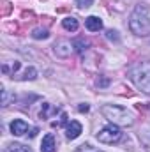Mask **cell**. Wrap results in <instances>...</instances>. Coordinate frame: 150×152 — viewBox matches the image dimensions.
<instances>
[{
  "mask_svg": "<svg viewBox=\"0 0 150 152\" xmlns=\"http://www.w3.org/2000/svg\"><path fill=\"white\" fill-rule=\"evenodd\" d=\"M129 80L134 83V87L150 96V62L149 60H138L133 62L127 69Z\"/></svg>",
  "mask_w": 150,
  "mask_h": 152,
  "instance_id": "obj_1",
  "label": "cell"
},
{
  "mask_svg": "<svg viewBox=\"0 0 150 152\" xmlns=\"http://www.w3.org/2000/svg\"><path fill=\"white\" fill-rule=\"evenodd\" d=\"M129 28L136 36H149L150 34V11L147 5L140 4L133 11L129 18Z\"/></svg>",
  "mask_w": 150,
  "mask_h": 152,
  "instance_id": "obj_2",
  "label": "cell"
},
{
  "mask_svg": "<svg viewBox=\"0 0 150 152\" xmlns=\"http://www.w3.org/2000/svg\"><path fill=\"white\" fill-rule=\"evenodd\" d=\"M101 112H103V115H104L111 124L124 126V127L134 124V117H133V113H131L129 110L122 108V106H117V104H104V106L101 108Z\"/></svg>",
  "mask_w": 150,
  "mask_h": 152,
  "instance_id": "obj_3",
  "label": "cell"
},
{
  "mask_svg": "<svg viewBox=\"0 0 150 152\" xmlns=\"http://www.w3.org/2000/svg\"><path fill=\"white\" fill-rule=\"evenodd\" d=\"M120 138H122V131H120V127H118L117 124H110V126L103 127V129L97 133V140H99L101 143H108V145L117 143Z\"/></svg>",
  "mask_w": 150,
  "mask_h": 152,
  "instance_id": "obj_4",
  "label": "cell"
},
{
  "mask_svg": "<svg viewBox=\"0 0 150 152\" xmlns=\"http://www.w3.org/2000/svg\"><path fill=\"white\" fill-rule=\"evenodd\" d=\"M81 131H83V126H81L78 120H71V122L67 124L66 136H67V140H76V138L81 134Z\"/></svg>",
  "mask_w": 150,
  "mask_h": 152,
  "instance_id": "obj_5",
  "label": "cell"
},
{
  "mask_svg": "<svg viewBox=\"0 0 150 152\" xmlns=\"http://www.w3.org/2000/svg\"><path fill=\"white\" fill-rule=\"evenodd\" d=\"M27 131H28V124H27L25 120L16 118V120H12V122H11V133H12V134L21 136V134H25Z\"/></svg>",
  "mask_w": 150,
  "mask_h": 152,
  "instance_id": "obj_6",
  "label": "cell"
},
{
  "mask_svg": "<svg viewBox=\"0 0 150 152\" xmlns=\"http://www.w3.org/2000/svg\"><path fill=\"white\" fill-rule=\"evenodd\" d=\"M57 151V142H55V136L50 133L42 138V143H41V152H55Z\"/></svg>",
  "mask_w": 150,
  "mask_h": 152,
  "instance_id": "obj_7",
  "label": "cell"
},
{
  "mask_svg": "<svg viewBox=\"0 0 150 152\" xmlns=\"http://www.w3.org/2000/svg\"><path fill=\"white\" fill-rule=\"evenodd\" d=\"M85 27H87L90 32H99V30L103 28V21H101V18H97V16H88V18L85 20Z\"/></svg>",
  "mask_w": 150,
  "mask_h": 152,
  "instance_id": "obj_8",
  "label": "cell"
},
{
  "mask_svg": "<svg viewBox=\"0 0 150 152\" xmlns=\"http://www.w3.org/2000/svg\"><path fill=\"white\" fill-rule=\"evenodd\" d=\"M62 27H64L66 30H69V32H76V30H78V27H79V23H78V20H76V18L67 16V18H64V20H62Z\"/></svg>",
  "mask_w": 150,
  "mask_h": 152,
  "instance_id": "obj_9",
  "label": "cell"
},
{
  "mask_svg": "<svg viewBox=\"0 0 150 152\" xmlns=\"http://www.w3.org/2000/svg\"><path fill=\"white\" fill-rule=\"evenodd\" d=\"M37 78V69L36 67H27L25 71H23V75L18 76V80H21V81H27V80H36Z\"/></svg>",
  "mask_w": 150,
  "mask_h": 152,
  "instance_id": "obj_10",
  "label": "cell"
},
{
  "mask_svg": "<svg viewBox=\"0 0 150 152\" xmlns=\"http://www.w3.org/2000/svg\"><path fill=\"white\" fill-rule=\"evenodd\" d=\"M5 152H32V149L27 145H21V143H11L5 147Z\"/></svg>",
  "mask_w": 150,
  "mask_h": 152,
  "instance_id": "obj_11",
  "label": "cell"
},
{
  "mask_svg": "<svg viewBox=\"0 0 150 152\" xmlns=\"http://www.w3.org/2000/svg\"><path fill=\"white\" fill-rule=\"evenodd\" d=\"M87 46H88V42L83 41V39H76V41H73V48H76V51H79V53H83V51L87 50Z\"/></svg>",
  "mask_w": 150,
  "mask_h": 152,
  "instance_id": "obj_12",
  "label": "cell"
},
{
  "mask_svg": "<svg viewBox=\"0 0 150 152\" xmlns=\"http://www.w3.org/2000/svg\"><path fill=\"white\" fill-rule=\"evenodd\" d=\"M140 138H141V142H143L147 152H150V129H145V131L140 134Z\"/></svg>",
  "mask_w": 150,
  "mask_h": 152,
  "instance_id": "obj_13",
  "label": "cell"
},
{
  "mask_svg": "<svg viewBox=\"0 0 150 152\" xmlns=\"http://www.w3.org/2000/svg\"><path fill=\"white\" fill-rule=\"evenodd\" d=\"M48 36H50V32L46 28H36L32 32V37L34 39H48Z\"/></svg>",
  "mask_w": 150,
  "mask_h": 152,
  "instance_id": "obj_14",
  "label": "cell"
},
{
  "mask_svg": "<svg viewBox=\"0 0 150 152\" xmlns=\"http://www.w3.org/2000/svg\"><path fill=\"white\" fill-rule=\"evenodd\" d=\"M76 152H103V151H99V149L92 147L90 143H83V145H79V147L76 149Z\"/></svg>",
  "mask_w": 150,
  "mask_h": 152,
  "instance_id": "obj_15",
  "label": "cell"
},
{
  "mask_svg": "<svg viewBox=\"0 0 150 152\" xmlns=\"http://www.w3.org/2000/svg\"><path fill=\"white\" fill-rule=\"evenodd\" d=\"M94 4V0H76V5L79 7V9H87V7H90Z\"/></svg>",
  "mask_w": 150,
  "mask_h": 152,
  "instance_id": "obj_16",
  "label": "cell"
},
{
  "mask_svg": "<svg viewBox=\"0 0 150 152\" xmlns=\"http://www.w3.org/2000/svg\"><path fill=\"white\" fill-rule=\"evenodd\" d=\"M9 99H11L9 92L5 88H2V106H9Z\"/></svg>",
  "mask_w": 150,
  "mask_h": 152,
  "instance_id": "obj_17",
  "label": "cell"
},
{
  "mask_svg": "<svg viewBox=\"0 0 150 152\" xmlns=\"http://www.w3.org/2000/svg\"><path fill=\"white\" fill-rule=\"evenodd\" d=\"M64 124H67V113H62L60 115V120H58V122H53L51 126H53V127H60V126H64Z\"/></svg>",
  "mask_w": 150,
  "mask_h": 152,
  "instance_id": "obj_18",
  "label": "cell"
},
{
  "mask_svg": "<svg viewBox=\"0 0 150 152\" xmlns=\"http://www.w3.org/2000/svg\"><path fill=\"white\" fill-rule=\"evenodd\" d=\"M95 83H97V87H108V85H110V80L104 78V76H99Z\"/></svg>",
  "mask_w": 150,
  "mask_h": 152,
  "instance_id": "obj_19",
  "label": "cell"
},
{
  "mask_svg": "<svg viewBox=\"0 0 150 152\" xmlns=\"http://www.w3.org/2000/svg\"><path fill=\"white\" fill-rule=\"evenodd\" d=\"M106 37L110 39V41H118V32H117V30H108V32H106Z\"/></svg>",
  "mask_w": 150,
  "mask_h": 152,
  "instance_id": "obj_20",
  "label": "cell"
},
{
  "mask_svg": "<svg viewBox=\"0 0 150 152\" xmlns=\"http://www.w3.org/2000/svg\"><path fill=\"white\" fill-rule=\"evenodd\" d=\"M88 108H90L88 104H79V106H78V112H81V113H83V112H88Z\"/></svg>",
  "mask_w": 150,
  "mask_h": 152,
  "instance_id": "obj_21",
  "label": "cell"
},
{
  "mask_svg": "<svg viewBox=\"0 0 150 152\" xmlns=\"http://www.w3.org/2000/svg\"><path fill=\"white\" fill-rule=\"evenodd\" d=\"M37 133H39V129H37V127H34V129L30 131V138H34V136H36Z\"/></svg>",
  "mask_w": 150,
  "mask_h": 152,
  "instance_id": "obj_22",
  "label": "cell"
}]
</instances>
